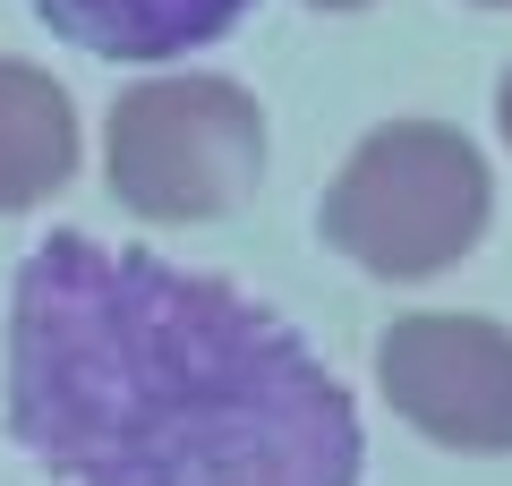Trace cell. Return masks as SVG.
<instances>
[{
    "instance_id": "1",
    "label": "cell",
    "mask_w": 512,
    "mask_h": 486,
    "mask_svg": "<svg viewBox=\"0 0 512 486\" xmlns=\"http://www.w3.org/2000/svg\"><path fill=\"white\" fill-rule=\"evenodd\" d=\"M0 410L60 486H359L367 469L359 401L299 324L94 231L18 256Z\"/></svg>"
},
{
    "instance_id": "2",
    "label": "cell",
    "mask_w": 512,
    "mask_h": 486,
    "mask_svg": "<svg viewBox=\"0 0 512 486\" xmlns=\"http://www.w3.org/2000/svg\"><path fill=\"white\" fill-rule=\"evenodd\" d=\"M316 222L359 273L427 282V273L461 265L495 222L487 154L444 120H384L342 154Z\"/></svg>"
},
{
    "instance_id": "3",
    "label": "cell",
    "mask_w": 512,
    "mask_h": 486,
    "mask_svg": "<svg viewBox=\"0 0 512 486\" xmlns=\"http://www.w3.org/2000/svg\"><path fill=\"white\" fill-rule=\"evenodd\" d=\"M103 171L137 222H222L265 171V103L214 69L146 77L111 103Z\"/></svg>"
},
{
    "instance_id": "4",
    "label": "cell",
    "mask_w": 512,
    "mask_h": 486,
    "mask_svg": "<svg viewBox=\"0 0 512 486\" xmlns=\"http://www.w3.org/2000/svg\"><path fill=\"white\" fill-rule=\"evenodd\" d=\"M384 401L444 452H512V324L419 307L376 342Z\"/></svg>"
},
{
    "instance_id": "5",
    "label": "cell",
    "mask_w": 512,
    "mask_h": 486,
    "mask_svg": "<svg viewBox=\"0 0 512 486\" xmlns=\"http://www.w3.org/2000/svg\"><path fill=\"white\" fill-rule=\"evenodd\" d=\"M26 9L94 60H180L222 43L256 0H26Z\"/></svg>"
},
{
    "instance_id": "6",
    "label": "cell",
    "mask_w": 512,
    "mask_h": 486,
    "mask_svg": "<svg viewBox=\"0 0 512 486\" xmlns=\"http://www.w3.org/2000/svg\"><path fill=\"white\" fill-rule=\"evenodd\" d=\"M77 180V103L52 69L0 60V214L60 197Z\"/></svg>"
},
{
    "instance_id": "7",
    "label": "cell",
    "mask_w": 512,
    "mask_h": 486,
    "mask_svg": "<svg viewBox=\"0 0 512 486\" xmlns=\"http://www.w3.org/2000/svg\"><path fill=\"white\" fill-rule=\"evenodd\" d=\"M495 128H504V145H512V69H504V86H495Z\"/></svg>"
},
{
    "instance_id": "8",
    "label": "cell",
    "mask_w": 512,
    "mask_h": 486,
    "mask_svg": "<svg viewBox=\"0 0 512 486\" xmlns=\"http://www.w3.org/2000/svg\"><path fill=\"white\" fill-rule=\"evenodd\" d=\"M308 9H367V0H308Z\"/></svg>"
},
{
    "instance_id": "9",
    "label": "cell",
    "mask_w": 512,
    "mask_h": 486,
    "mask_svg": "<svg viewBox=\"0 0 512 486\" xmlns=\"http://www.w3.org/2000/svg\"><path fill=\"white\" fill-rule=\"evenodd\" d=\"M478 9H512V0H478Z\"/></svg>"
}]
</instances>
